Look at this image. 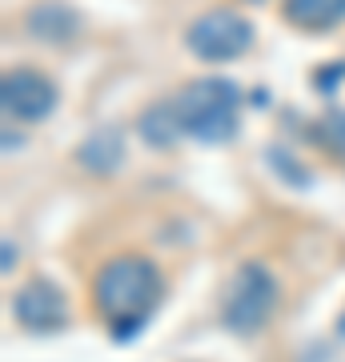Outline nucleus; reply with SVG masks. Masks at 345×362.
I'll use <instances>...</instances> for the list:
<instances>
[{
    "label": "nucleus",
    "instance_id": "obj_5",
    "mask_svg": "<svg viewBox=\"0 0 345 362\" xmlns=\"http://www.w3.org/2000/svg\"><path fill=\"white\" fill-rule=\"evenodd\" d=\"M0 109L20 125H37L56 109V85L40 69H8L0 81Z\"/></svg>",
    "mask_w": 345,
    "mask_h": 362
},
{
    "label": "nucleus",
    "instance_id": "obj_10",
    "mask_svg": "<svg viewBox=\"0 0 345 362\" xmlns=\"http://www.w3.org/2000/svg\"><path fill=\"white\" fill-rule=\"evenodd\" d=\"M141 137L157 149H165L181 137V125H177V113H173V101H157L153 109L141 113Z\"/></svg>",
    "mask_w": 345,
    "mask_h": 362
},
{
    "label": "nucleus",
    "instance_id": "obj_1",
    "mask_svg": "<svg viewBox=\"0 0 345 362\" xmlns=\"http://www.w3.org/2000/svg\"><path fill=\"white\" fill-rule=\"evenodd\" d=\"M165 294V278L145 254H116L92 274V306L116 338H128L149 322L153 306Z\"/></svg>",
    "mask_w": 345,
    "mask_h": 362
},
{
    "label": "nucleus",
    "instance_id": "obj_2",
    "mask_svg": "<svg viewBox=\"0 0 345 362\" xmlns=\"http://www.w3.org/2000/svg\"><path fill=\"white\" fill-rule=\"evenodd\" d=\"M177 113L181 137L201 145H225L237 137V113H241V89L225 77H197L181 93L169 97Z\"/></svg>",
    "mask_w": 345,
    "mask_h": 362
},
{
    "label": "nucleus",
    "instance_id": "obj_8",
    "mask_svg": "<svg viewBox=\"0 0 345 362\" xmlns=\"http://www.w3.org/2000/svg\"><path fill=\"white\" fill-rule=\"evenodd\" d=\"M282 16L301 33H329L345 25V0H282Z\"/></svg>",
    "mask_w": 345,
    "mask_h": 362
},
{
    "label": "nucleus",
    "instance_id": "obj_3",
    "mask_svg": "<svg viewBox=\"0 0 345 362\" xmlns=\"http://www.w3.org/2000/svg\"><path fill=\"white\" fill-rule=\"evenodd\" d=\"M277 298H282V290H277L273 270H269L265 262L249 258L233 270L229 286H225V294H221V322H225V330H233V334L253 338L269 326V318L277 310Z\"/></svg>",
    "mask_w": 345,
    "mask_h": 362
},
{
    "label": "nucleus",
    "instance_id": "obj_12",
    "mask_svg": "<svg viewBox=\"0 0 345 362\" xmlns=\"http://www.w3.org/2000/svg\"><path fill=\"white\" fill-rule=\"evenodd\" d=\"M337 334H345V310H341V322H337Z\"/></svg>",
    "mask_w": 345,
    "mask_h": 362
},
{
    "label": "nucleus",
    "instance_id": "obj_6",
    "mask_svg": "<svg viewBox=\"0 0 345 362\" xmlns=\"http://www.w3.org/2000/svg\"><path fill=\"white\" fill-rule=\"evenodd\" d=\"M13 318H16V326H25L32 334L61 330V326L68 322V298H64V290L56 282L28 278V282L13 294Z\"/></svg>",
    "mask_w": 345,
    "mask_h": 362
},
{
    "label": "nucleus",
    "instance_id": "obj_11",
    "mask_svg": "<svg viewBox=\"0 0 345 362\" xmlns=\"http://www.w3.org/2000/svg\"><path fill=\"white\" fill-rule=\"evenodd\" d=\"M325 137H329L337 149H345V109H337V113L325 117Z\"/></svg>",
    "mask_w": 345,
    "mask_h": 362
},
{
    "label": "nucleus",
    "instance_id": "obj_13",
    "mask_svg": "<svg viewBox=\"0 0 345 362\" xmlns=\"http://www.w3.org/2000/svg\"><path fill=\"white\" fill-rule=\"evenodd\" d=\"M249 4H265V0H249Z\"/></svg>",
    "mask_w": 345,
    "mask_h": 362
},
{
    "label": "nucleus",
    "instance_id": "obj_7",
    "mask_svg": "<svg viewBox=\"0 0 345 362\" xmlns=\"http://www.w3.org/2000/svg\"><path fill=\"white\" fill-rule=\"evenodd\" d=\"M25 33L40 45H68L80 37V13L64 0H40L25 13Z\"/></svg>",
    "mask_w": 345,
    "mask_h": 362
},
{
    "label": "nucleus",
    "instance_id": "obj_9",
    "mask_svg": "<svg viewBox=\"0 0 345 362\" xmlns=\"http://www.w3.org/2000/svg\"><path fill=\"white\" fill-rule=\"evenodd\" d=\"M80 165L89 169V173H113L121 165V157H125V141H121V129L113 125H101L97 133L85 137V145L77 149Z\"/></svg>",
    "mask_w": 345,
    "mask_h": 362
},
{
    "label": "nucleus",
    "instance_id": "obj_4",
    "mask_svg": "<svg viewBox=\"0 0 345 362\" xmlns=\"http://www.w3.org/2000/svg\"><path fill=\"white\" fill-rule=\"evenodd\" d=\"M185 45L209 65H225L253 49V25L237 8H209L185 28Z\"/></svg>",
    "mask_w": 345,
    "mask_h": 362
}]
</instances>
